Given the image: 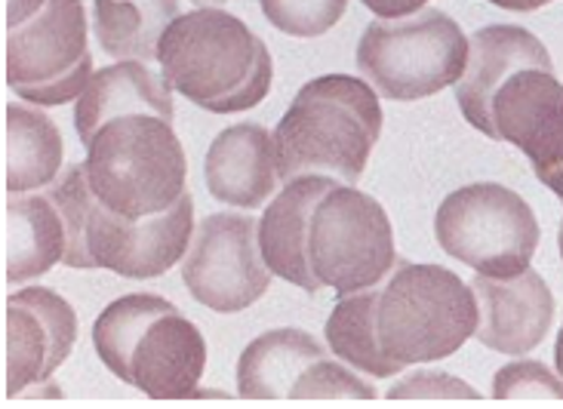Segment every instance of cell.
Masks as SVG:
<instances>
[{"label":"cell","mask_w":563,"mask_h":409,"mask_svg":"<svg viewBox=\"0 0 563 409\" xmlns=\"http://www.w3.org/2000/svg\"><path fill=\"white\" fill-rule=\"evenodd\" d=\"M268 272L305 292L351 296L395 272V231L379 200L333 176L284 185L260 219Z\"/></svg>","instance_id":"cell-1"},{"label":"cell","mask_w":563,"mask_h":409,"mask_svg":"<svg viewBox=\"0 0 563 409\" xmlns=\"http://www.w3.org/2000/svg\"><path fill=\"white\" fill-rule=\"evenodd\" d=\"M49 198L65 222L68 268H106L145 280L169 272L191 246L195 200L188 191L157 215L126 219L92 195L87 164H71L49 188Z\"/></svg>","instance_id":"cell-2"},{"label":"cell","mask_w":563,"mask_h":409,"mask_svg":"<svg viewBox=\"0 0 563 409\" xmlns=\"http://www.w3.org/2000/svg\"><path fill=\"white\" fill-rule=\"evenodd\" d=\"M157 62L173 90L213 114L256 108L275 77V62L260 34L216 7L179 15L161 37Z\"/></svg>","instance_id":"cell-3"},{"label":"cell","mask_w":563,"mask_h":409,"mask_svg":"<svg viewBox=\"0 0 563 409\" xmlns=\"http://www.w3.org/2000/svg\"><path fill=\"white\" fill-rule=\"evenodd\" d=\"M382 136L379 96L361 77L323 75L296 92L275 130L280 183L333 176L357 185Z\"/></svg>","instance_id":"cell-4"},{"label":"cell","mask_w":563,"mask_h":409,"mask_svg":"<svg viewBox=\"0 0 563 409\" xmlns=\"http://www.w3.org/2000/svg\"><path fill=\"white\" fill-rule=\"evenodd\" d=\"M99 361L126 385L154 400L200 395L207 369L203 333L183 311L154 292H130L92 323Z\"/></svg>","instance_id":"cell-5"},{"label":"cell","mask_w":563,"mask_h":409,"mask_svg":"<svg viewBox=\"0 0 563 409\" xmlns=\"http://www.w3.org/2000/svg\"><path fill=\"white\" fill-rule=\"evenodd\" d=\"M373 327L379 351L397 369L434 364L474 335L477 299L472 284L443 265L397 262L373 287Z\"/></svg>","instance_id":"cell-6"},{"label":"cell","mask_w":563,"mask_h":409,"mask_svg":"<svg viewBox=\"0 0 563 409\" xmlns=\"http://www.w3.org/2000/svg\"><path fill=\"white\" fill-rule=\"evenodd\" d=\"M183 142L173 121L148 111L102 123L87 142V179L108 210L145 219L169 210L185 195Z\"/></svg>","instance_id":"cell-7"},{"label":"cell","mask_w":563,"mask_h":409,"mask_svg":"<svg viewBox=\"0 0 563 409\" xmlns=\"http://www.w3.org/2000/svg\"><path fill=\"white\" fill-rule=\"evenodd\" d=\"M465 65V31L453 15L431 7L404 19H376L357 41V68L395 102H416L456 87Z\"/></svg>","instance_id":"cell-8"},{"label":"cell","mask_w":563,"mask_h":409,"mask_svg":"<svg viewBox=\"0 0 563 409\" xmlns=\"http://www.w3.org/2000/svg\"><path fill=\"white\" fill-rule=\"evenodd\" d=\"M434 237L446 256L487 277L527 272L539 250V219L518 191L499 183L456 188L434 212Z\"/></svg>","instance_id":"cell-9"},{"label":"cell","mask_w":563,"mask_h":409,"mask_svg":"<svg viewBox=\"0 0 563 409\" xmlns=\"http://www.w3.org/2000/svg\"><path fill=\"white\" fill-rule=\"evenodd\" d=\"M92 75L84 0H44L29 22L7 29V87L31 106L80 99Z\"/></svg>","instance_id":"cell-10"},{"label":"cell","mask_w":563,"mask_h":409,"mask_svg":"<svg viewBox=\"0 0 563 409\" xmlns=\"http://www.w3.org/2000/svg\"><path fill=\"white\" fill-rule=\"evenodd\" d=\"M183 284L210 311L238 314L268 292L272 272L262 258L260 219L213 212L183 258Z\"/></svg>","instance_id":"cell-11"},{"label":"cell","mask_w":563,"mask_h":409,"mask_svg":"<svg viewBox=\"0 0 563 409\" xmlns=\"http://www.w3.org/2000/svg\"><path fill=\"white\" fill-rule=\"evenodd\" d=\"M77 342V314L56 289L7 296V397L44 388Z\"/></svg>","instance_id":"cell-12"},{"label":"cell","mask_w":563,"mask_h":409,"mask_svg":"<svg viewBox=\"0 0 563 409\" xmlns=\"http://www.w3.org/2000/svg\"><path fill=\"white\" fill-rule=\"evenodd\" d=\"M489 139L527 154L536 176L563 164V84L554 68H520L489 102Z\"/></svg>","instance_id":"cell-13"},{"label":"cell","mask_w":563,"mask_h":409,"mask_svg":"<svg viewBox=\"0 0 563 409\" xmlns=\"http://www.w3.org/2000/svg\"><path fill=\"white\" fill-rule=\"evenodd\" d=\"M477 299V342L499 354H530L545 342L554 320V296L539 272H520L515 277L472 280Z\"/></svg>","instance_id":"cell-14"},{"label":"cell","mask_w":563,"mask_h":409,"mask_svg":"<svg viewBox=\"0 0 563 409\" xmlns=\"http://www.w3.org/2000/svg\"><path fill=\"white\" fill-rule=\"evenodd\" d=\"M554 68L545 44L520 25H487L468 37V65L456 84L462 118L477 133H489V102L496 90L520 68Z\"/></svg>","instance_id":"cell-15"},{"label":"cell","mask_w":563,"mask_h":409,"mask_svg":"<svg viewBox=\"0 0 563 409\" xmlns=\"http://www.w3.org/2000/svg\"><path fill=\"white\" fill-rule=\"evenodd\" d=\"M203 179L216 200L260 210L280 183L275 136L260 123H234L222 130L207 152Z\"/></svg>","instance_id":"cell-16"},{"label":"cell","mask_w":563,"mask_h":409,"mask_svg":"<svg viewBox=\"0 0 563 409\" xmlns=\"http://www.w3.org/2000/svg\"><path fill=\"white\" fill-rule=\"evenodd\" d=\"M133 111H148V114H161L173 121L176 106H173V87L167 84V77L152 71L148 62L136 59L99 68L75 106L77 136L87 145L102 123L114 121L121 114H133Z\"/></svg>","instance_id":"cell-17"},{"label":"cell","mask_w":563,"mask_h":409,"mask_svg":"<svg viewBox=\"0 0 563 409\" xmlns=\"http://www.w3.org/2000/svg\"><path fill=\"white\" fill-rule=\"evenodd\" d=\"M65 222L53 198L10 195L3 207L7 284H25L65 262Z\"/></svg>","instance_id":"cell-18"},{"label":"cell","mask_w":563,"mask_h":409,"mask_svg":"<svg viewBox=\"0 0 563 409\" xmlns=\"http://www.w3.org/2000/svg\"><path fill=\"white\" fill-rule=\"evenodd\" d=\"M330 354L296 327L256 335L238 361V391L244 397H292L305 373Z\"/></svg>","instance_id":"cell-19"},{"label":"cell","mask_w":563,"mask_h":409,"mask_svg":"<svg viewBox=\"0 0 563 409\" xmlns=\"http://www.w3.org/2000/svg\"><path fill=\"white\" fill-rule=\"evenodd\" d=\"M62 169L56 121L31 106H7V195H29L49 185Z\"/></svg>","instance_id":"cell-20"},{"label":"cell","mask_w":563,"mask_h":409,"mask_svg":"<svg viewBox=\"0 0 563 409\" xmlns=\"http://www.w3.org/2000/svg\"><path fill=\"white\" fill-rule=\"evenodd\" d=\"M179 0H96V41L111 59L154 62Z\"/></svg>","instance_id":"cell-21"},{"label":"cell","mask_w":563,"mask_h":409,"mask_svg":"<svg viewBox=\"0 0 563 409\" xmlns=\"http://www.w3.org/2000/svg\"><path fill=\"white\" fill-rule=\"evenodd\" d=\"M330 354L342 364L364 373L369 379H391L397 369L376 342V327H373V287L357 289L351 296H342L327 318L323 327Z\"/></svg>","instance_id":"cell-22"},{"label":"cell","mask_w":563,"mask_h":409,"mask_svg":"<svg viewBox=\"0 0 563 409\" xmlns=\"http://www.w3.org/2000/svg\"><path fill=\"white\" fill-rule=\"evenodd\" d=\"M268 25L289 37H320L339 25L349 0H260Z\"/></svg>","instance_id":"cell-23"},{"label":"cell","mask_w":563,"mask_h":409,"mask_svg":"<svg viewBox=\"0 0 563 409\" xmlns=\"http://www.w3.org/2000/svg\"><path fill=\"white\" fill-rule=\"evenodd\" d=\"M563 397V376L539 361H515L493 379V397Z\"/></svg>","instance_id":"cell-24"},{"label":"cell","mask_w":563,"mask_h":409,"mask_svg":"<svg viewBox=\"0 0 563 409\" xmlns=\"http://www.w3.org/2000/svg\"><path fill=\"white\" fill-rule=\"evenodd\" d=\"M388 397H481L472 385L462 379L443 376V373H416L404 376L388 388Z\"/></svg>","instance_id":"cell-25"},{"label":"cell","mask_w":563,"mask_h":409,"mask_svg":"<svg viewBox=\"0 0 563 409\" xmlns=\"http://www.w3.org/2000/svg\"><path fill=\"white\" fill-rule=\"evenodd\" d=\"M364 7L379 19H404V15L426 10L428 0H364Z\"/></svg>","instance_id":"cell-26"},{"label":"cell","mask_w":563,"mask_h":409,"mask_svg":"<svg viewBox=\"0 0 563 409\" xmlns=\"http://www.w3.org/2000/svg\"><path fill=\"white\" fill-rule=\"evenodd\" d=\"M41 7H44V0H7V29L29 22Z\"/></svg>","instance_id":"cell-27"},{"label":"cell","mask_w":563,"mask_h":409,"mask_svg":"<svg viewBox=\"0 0 563 409\" xmlns=\"http://www.w3.org/2000/svg\"><path fill=\"white\" fill-rule=\"evenodd\" d=\"M487 3L499 7V10H511V13H533V10L549 7L551 0H487Z\"/></svg>","instance_id":"cell-28"},{"label":"cell","mask_w":563,"mask_h":409,"mask_svg":"<svg viewBox=\"0 0 563 409\" xmlns=\"http://www.w3.org/2000/svg\"><path fill=\"white\" fill-rule=\"evenodd\" d=\"M539 183L545 185V188H551V191H554V195H558V198H561V203H563V164L558 169L545 173V176H542Z\"/></svg>","instance_id":"cell-29"},{"label":"cell","mask_w":563,"mask_h":409,"mask_svg":"<svg viewBox=\"0 0 563 409\" xmlns=\"http://www.w3.org/2000/svg\"><path fill=\"white\" fill-rule=\"evenodd\" d=\"M554 366H558V373L563 376V327L561 333H558V345H554Z\"/></svg>","instance_id":"cell-30"},{"label":"cell","mask_w":563,"mask_h":409,"mask_svg":"<svg viewBox=\"0 0 563 409\" xmlns=\"http://www.w3.org/2000/svg\"><path fill=\"white\" fill-rule=\"evenodd\" d=\"M195 3H222V0H195Z\"/></svg>","instance_id":"cell-31"}]
</instances>
